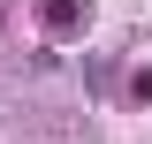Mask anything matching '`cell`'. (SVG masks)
Instances as JSON below:
<instances>
[{
    "instance_id": "1",
    "label": "cell",
    "mask_w": 152,
    "mask_h": 144,
    "mask_svg": "<svg viewBox=\"0 0 152 144\" xmlns=\"http://www.w3.org/2000/svg\"><path fill=\"white\" fill-rule=\"evenodd\" d=\"M76 15H84V0H46V31H76Z\"/></svg>"
}]
</instances>
